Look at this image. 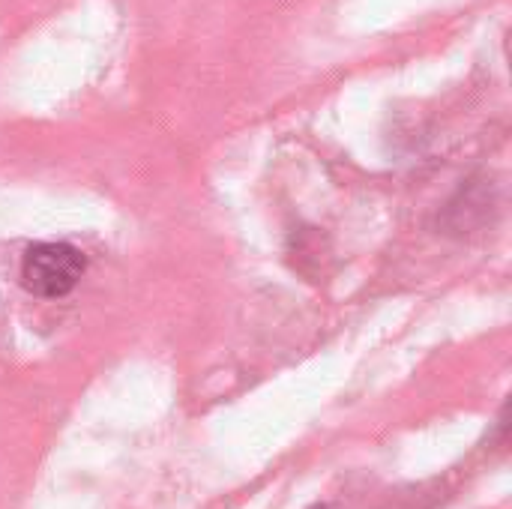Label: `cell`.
Instances as JSON below:
<instances>
[{
    "mask_svg": "<svg viewBox=\"0 0 512 509\" xmlns=\"http://www.w3.org/2000/svg\"><path fill=\"white\" fill-rule=\"evenodd\" d=\"M84 267H87V261L75 246L39 243V246H30L24 255L21 282L30 294L54 300V297H66L78 285Z\"/></svg>",
    "mask_w": 512,
    "mask_h": 509,
    "instance_id": "6da1fadb",
    "label": "cell"
},
{
    "mask_svg": "<svg viewBox=\"0 0 512 509\" xmlns=\"http://www.w3.org/2000/svg\"><path fill=\"white\" fill-rule=\"evenodd\" d=\"M315 509H333V507H327V504H321V507H315Z\"/></svg>",
    "mask_w": 512,
    "mask_h": 509,
    "instance_id": "7a4b0ae2",
    "label": "cell"
}]
</instances>
